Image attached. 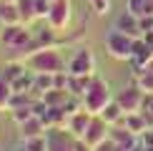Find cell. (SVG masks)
<instances>
[{
    "mask_svg": "<svg viewBox=\"0 0 153 151\" xmlns=\"http://www.w3.org/2000/svg\"><path fill=\"white\" fill-rule=\"evenodd\" d=\"M88 5H91V10L95 13V15H108V13L113 10L111 0H88Z\"/></svg>",
    "mask_w": 153,
    "mask_h": 151,
    "instance_id": "83f0119b",
    "label": "cell"
},
{
    "mask_svg": "<svg viewBox=\"0 0 153 151\" xmlns=\"http://www.w3.org/2000/svg\"><path fill=\"white\" fill-rule=\"evenodd\" d=\"M0 40H3L5 46H10V48L18 50V48H23V46H28V43L33 40V35H30V30H28V25H25V23H10V25H5Z\"/></svg>",
    "mask_w": 153,
    "mask_h": 151,
    "instance_id": "52a82bcc",
    "label": "cell"
},
{
    "mask_svg": "<svg viewBox=\"0 0 153 151\" xmlns=\"http://www.w3.org/2000/svg\"><path fill=\"white\" fill-rule=\"evenodd\" d=\"M123 116H126V111L120 108V103H118L116 98H113L111 103H108L105 108H103V113H100V118H103L105 123H111V126H113V123H118V121H120Z\"/></svg>",
    "mask_w": 153,
    "mask_h": 151,
    "instance_id": "ffe728a7",
    "label": "cell"
},
{
    "mask_svg": "<svg viewBox=\"0 0 153 151\" xmlns=\"http://www.w3.org/2000/svg\"><path fill=\"white\" fill-rule=\"evenodd\" d=\"M35 86V71H25L23 76H18L13 81V91L15 93H30Z\"/></svg>",
    "mask_w": 153,
    "mask_h": 151,
    "instance_id": "d6986e66",
    "label": "cell"
},
{
    "mask_svg": "<svg viewBox=\"0 0 153 151\" xmlns=\"http://www.w3.org/2000/svg\"><path fill=\"white\" fill-rule=\"evenodd\" d=\"M108 134H111V123H105L100 116H93V121H91V126H88V131H85V136H83V138L95 149L98 144H103L105 138H108Z\"/></svg>",
    "mask_w": 153,
    "mask_h": 151,
    "instance_id": "30bf717a",
    "label": "cell"
},
{
    "mask_svg": "<svg viewBox=\"0 0 153 151\" xmlns=\"http://www.w3.org/2000/svg\"><path fill=\"white\" fill-rule=\"evenodd\" d=\"M43 121H45L48 129H63L68 123V113L63 111V106H48V111L43 113Z\"/></svg>",
    "mask_w": 153,
    "mask_h": 151,
    "instance_id": "5bb4252c",
    "label": "cell"
},
{
    "mask_svg": "<svg viewBox=\"0 0 153 151\" xmlns=\"http://www.w3.org/2000/svg\"><path fill=\"white\" fill-rule=\"evenodd\" d=\"M23 151H48V136H35L25 141Z\"/></svg>",
    "mask_w": 153,
    "mask_h": 151,
    "instance_id": "484cf974",
    "label": "cell"
},
{
    "mask_svg": "<svg viewBox=\"0 0 153 151\" xmlns=\"http://www.w3.org/2000/svg\"><path fill=\"white\" fill-rule=\"evenodd\" d=\"M68 73L71 76H95V55L91 48H78L73 58L68 61Z\"/></svg>",
    "mask_w": 153,
    "mask_h": 151,
    "instance_id": "5b68a950",
    "label": "cell"
},
{
    "mask_svg": "<svg viewBox=\"0 0 153 151\" xmlns=\"http://www.w3.org/2000/svg\"><path fill=\"white\" fill-rule=\"evenodd\" d=\"M0 18L5 20V25H10V23H23V15H20L18 3H5V0H0Z\"/></svg>",
    "mask_w": 153,
    "mask_h": 151,
    "instance_id": "ac0fdd59",
    "label": "cell"
},
{
    "mask_svg": "<svg viewBox=\"0 0 153 151\" xmlns=\"http://www.w3.org/2000/svg\"><path fill=\"white\" fill-rule=\"evenodd\" d=\"M10 113H13V121H15L18 126H20V123H25V121H28L30 116H35L33 106H20V108H13Z\"/></svg>",
    "mask_w": 153,
    "mask_h": 151,
    "instance_id": "4316f807",
    "label": "cell"
},
{
    "mask_svg": "<svg viewBox=\"0 0 153 151\" xmlns=\"http://www.w3.org/2000/svg\"><path fill=\"white\" fill-rule=\"evenodd\" d=\"M108 136H111L120 149H133V146H136V138H138L136 134H131L126 126H111V134H108Z\"/></svg>",
    "mask_w": 153,
    "mask_h": 151,
    "instance_id": "9a60e30c",
    "label": "cell"
},
{
    "mask_svg": "<svg viewBox=\"0 0 153 151\" xmlns=\"http://www.w3.org/2000/svg\"><path fill=\"white\" fill-rule=\"evenodd\" d=\"M25 73V63L20 61H10V63H5V73H3V78H8L10 83L18 78V76H23Z\"/></svg>",
    "mask_w": 153,
    "mask_h": 151,
    "instance_id": "d4e9b609",
    "label": "cell"
},
{
    "mask_svg": "<svg viewBox=\"0 0 153 151\" xmlns=\"http://www.w3.org/2000/svg\"><path fill=\"white\" fill-rule=\"evenodd\" d=\"M146 15H153V0H146Z\"/></svg>",
    "mask_w": 153,
    "mask_h": 151,
    "instance_id": "d6a6232c",
    "label": "cell"
},
{
    "mask_svg": "<svg viewBox=\"0 0 153 151\" xmlns=\"http://www.w3.org/2000/svg\"><path fill=\"white\" fill-rule=\"evenodd\" d=\"M143 38H146V43H151V46H153V30H148V33H143Z\"/></svg>",
    "mask_w": 153,
    "mask_h": 151,
    "instance_id": "836d02e7",
    "label": "cell"
},
{
    "mask_svg": "<svg viewBox=\"0 0 153 151\" xmlns=\"http://www.w3.org/2000/svg\"><path fill=\"white\" fill-rule=\"evenodd\" d=\"M5 3H18V0H5Z\"/></svg>",
    "mask_w": 153,
    "mask_h": 151,
    "instance_id": "d590c367",
    "label": "cell"
},
{
    "mask_svg": "<svg viewBox=\"0 0 153 151\" xmlns=\"http://www.w3.org/2000/svg\"><path fill=\"white\" fill-rule=\"evenodd\" d=\"M3 30H5V20L0 18V35H3Z\"/></svg>",
    "mask_w": 153,
    "mask_h": 151,
    "instance_id": "e575fe53",
    "label": "cell"
},
{
    "mask_svg": "<svg viewBox=\"0 0 153 151\" xmlns=\"http://www.w3.org/2000/svg\"><path fill=\"white\" fill-rule=\"evenodd\" d=\"M91 121H93V113H91V111H85V108H80L78 113L68 116L65 129L71 131L75 138H83V136H85V131H88V126H91Z\"/></svg>",
    "mask_w": 153,
    "mask_h": 151,
    "instance_id": "8fae6325",
    "label": "cell"
},
{
    "mask_svg": "<svg viewBox=\"0 0 153 151\" xmlns=\"http://www.w3.org/2000/svg\"><path fill=\"white\" fill-rule=\"evenodd\" d=\"M111 101H113V96H111V86H108V81L100 78V76H95L93 83L88 86V91L83 93V108L91 111L93 116H100L103 108L111 103Z\"/></svg>",
    "mask_w": 153,
    "mask_h": 151,
    "instance_id": "6da1fadb",
    "label": "cell"
},
{
    "mask_svg": "<svg viewBox=\"0 0 153 151\" xmlns=\"http://www.w3.org/2000/svg\"><path fill=\"white\" fill-rule=\"evenodd\" d=\"M75 151H95L85 138H75Z\"/></svg>",
    "mask_w": 153,
    "mask_h": 151,
    "instance_id": "1f68e13d",
    "label": "cell"
},
{
    "mask_svg": "<svg viewBox=\"0 0 153 151\" xmlns=\"http://www.w3.org/2000/svg\"><path fill=\"white\" fill-rule=\"evenodd\" d=\"M116 28L118 30H123V33H128V35H133V38H141L143 35V30H141V23H138V18L133 15V13H128V10H123L118 15V20H116Z\"/></svg>",
    "mask_w": 153,
    "mask_h": 151,
    "instance_id": "4fadbf2b",
    "label": "cell"
},
{
    "mask_svg": "<svg viewBox=\"0 0 153 151\" xmlns=\"http://www.w3.org/2000/svg\"><path fill=\"white\" fill-rule=\"evenodd\" d=\"M126 10L133 13L136 18L146 15V0H126Z\"/></svg>",
    "mask_w": 153,
    "mask_h": 151,
    "instance_id": "f1b7e54d",
    "label": "cell"
},
{
    "mask_svg": "<svg viewBox=\"0 0 153 151\" xmlns=\"http://www.w3.org/2000/svg\"><path fill=\"white\" fill-rule=\"evenodd\" d=\"M48 13H50V0H35V15L48 18Z\"/></svg>",
    "mask_w": 153,
    "mask_h": 151,
    "instance_id": "f546056e",
    "label": "cell"
},
{
    "mask_svg": "<svg viewBox=\"0 0 153 151\" xmlns=\"http://www.w3.org/2000/svg\"><path fill=\"white\" fill-rule=\"evenodd\" d=\"M13 83L8 78H3L0 76V111H5V108H10V98H13Z\"/></svg>",
    "mask_w": 153,
    "mask_h": 151,
    "instance_id": "7402d4cb",
    "label": "cell"
},
{
    "mask_svg": "<svg viewBox=\"0 0 153 151\" xmlns=\"http://www.w3.org/2000/svg\"><path fill=\"white\" fill-rule=\"evenodd\" d=\"M28 68L35 73H58V71H65L68 66L55 48H40L33 55H28Z\"/></svg>",
    "mask_w": 153,
    "mask_h": 151,
    "instance_id": "7a4b0ae2",
    "label": "cell"
},
{
    "mask_svg": "<svg viewBox=\"0 0 153 151\" xmlns=\"http://www.w3.org/2000/svg\"><path fill=\"white\" fill-rule=\"evenodd\" d=\"M138 23H141V30H143V33L153 30V15H141V18H138Z\"/></svg>",
    "mask_w": 153,
    "mask_h": 151,
    "instance_id": "4dcf8cb0",
    "label": "cell"
},
{
    "mask_svg": "<svg viewBox=\"0 0 153 151\" xmlns=\"http://www.w3.org/2000/svg\"><path fill=\"white\" fill-rule=\"evenodd\" d=\"M18 8H20V15H23V23L30 25L33 20H38L35 15V0H18Z\"/></svg>",
    "mask_w": 153,
    "mask_h": 151,
    "instance_id": "603a6c76",
    "label": "cell"
},
{
    "mask_svg": "<svg viewBox=\"0 0 153 151\" xmlns=\"http://www.w3.org/2000/svg\"><path fill=\"white\" fill-rule=\"evenodd\" d=\"M35 38H38V43H40L43 48H55V46L60 43L58 30H55V28H50V25H48L45 30H38V35H35Z\"/></svg>",
    "mask_w": 153,
    "mask_h": 151,
    "instance_id": "44dd1931",
    "label": "cell"
},
{
    "mask_svg": "<svg viewBox=\"0 0 153 151\" xmlns=\"http://www.w3.org/2000/svg\"><path fill=\"white\" fill-rule=\"evenodd\" d=\"M133 40H136L133 35L123 33V30H118V28H113L111 33L105 35V50H108V55L116 58V61H131V55H133Z\"/></svg>",
    "mask_w": 153,
    "mask_h": 151,
    "instance_id": "3957f363",
    "label": "cell"
},
{
    "mask_svg": "<svg viewBox=\"0 0 153 151\" xmlns=\"http://www.w3.org/2000/svg\"><path fill=\"white\" fill-rule=\"evenodd\" d=\"M153 61V46L146 43V38H136L133 40V55H131V66L133 68H146Z\"/></svg>",
    "mask_w": 153,
    "mask_h": 151,
    "instance_id": "9c48e42d",
    "label": "cell"
},
{
    "mask_svg": "<svg viewBox=\"0 0 153 151\" xmlns=\"http://www.w3.org/2000/svg\"><path fill=\"white\" fill-rule=\"evenodd\" d=\"M143 98H146V93H143V88L138 86V83L126 86L123 91L116 96V101L120 103V108H123L126 113H138V111L143 108Z\"/></svg>",
    "mask_w": 153,
    "mask_h": 151,
    "instance_id": "8992f818",
    "label": "cell"
},
{
    "mask_svg": "<svg viewBox=\"0 0 153 151\" xmlns=\"http://www.w3.org/2000/svg\"><path fill=\"white\" fill-rule=\"evenodd\" d=\"M53 88H55V73H35V86H33L35 98H43V93L53 91Z\"/></svg>",
    "mask_w": 153,
    "mask_h": 151,
    "instance_id": "2e32d148",
    "label": "cell"
},
{
    "mask_svg": "<svg viewBox=\"0 0 153 151\" xmlns=\"http://www.w3.org/2000/svg\"><path fill=\"white\" fill-rule=\"evenodd\" d=\"M133 83H138L143 88V93H153V68H148L146 66L143 71H141V76H138L136 81H133Z\"/></svg>",
    "mask_w": 153,
    "mask_h": 151,
    "instance_id": "cb8c5ba5",
    "label": "cell"
},
{
    "mask_svg": "<svg viewBox=\"0 0 153 151\" xmlns=\"http://www.w3.org/2000/svg\"><path fill=\"white\" fill-rule=\"evenodd\" d=\"M48 151H75V136L63 129H48Z\"/></svg>",
    "mask_w": 153,
    "mask_h": 151,
    "instance_id": "ba28073f",
    "label": "cell"
},
{
    "mask_svg": "<svg viewBox=\"0 0 153 151\" xmlns=\"http://www.w3.org/2000/svg\"><path fill=\"white\" fill-rule=\"evenodd\" d=\"M48 134V126L40 116H30L25 123H20V138L28 141V138H35V136H45Z\"/></svg>",
    "mask_w": 153,
    "mask_h": 151,
    "instance_id": "7c38bea8",
    "label": "cell"
},
{
    "mask_svg": "<svg viewBox=\"0 0 153 151\" xmlns=\"http://www.w3.org/2000/svg\"><path fill=\"white\" fill-rule=\"evenodd\" d=\"M48 25L55 28L58 33L71 28V20H73V3L71 0H53L50 3V13H48Z\"/></svg>",
    "mask_w": 153,
    "mask_h": 151,
    "instance_id": "277c9868",
    "label": "cell"
},
{
    "mask_svg": "<svg viewBox=\"0 0 153 151\" xmlns=\"http://www.w3.org/2000/svg\"><path fill=\"white\" fill-rule=\"evenodd\" d=\"M95 76H68V91H71V96H80L88 91V86L93 83Z\"/></svg>",
    "mask_w": 153,
    "mask_h": 151,
    "instance_id": "e0dca14e",
    "label": "cell"
}]
</instances>
